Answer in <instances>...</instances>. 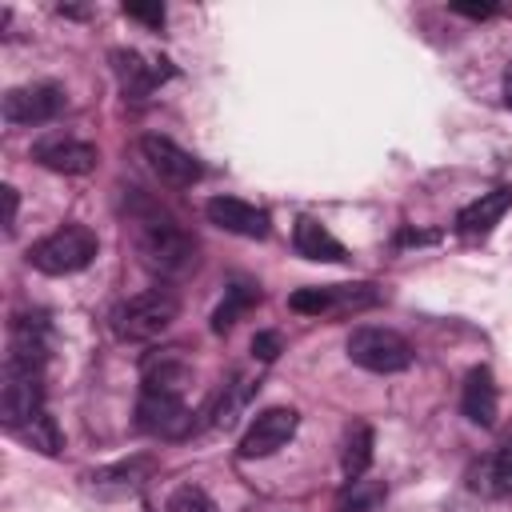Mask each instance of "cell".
Listing matches in <instances>:
<instances>
[{"label":"cell","instance_id":"obj_15","mask_svg":"<svg viewBox=\"0 0 512 512\" xmlns=\"http://www.w3.org/2000/svg\"><path fill=\"white\" fill-rule=\"evenodd\" d=\"M496 384H492V372L488 368H472L464 376V388H460V412L480 424V428H492L496 424Z\"/></svg>","mask_w":512,"mask_h":512},{"label":"cell","instance_id":"obj_16","mask_svg":"<svg viewBox=\"0 0 512 512\" xmlns=\"http://www.w3.org/2000/svg\"><path fill=\"white\" fill-rule=\"evenodd\" d=\"M292 244H296V252L304 256V260H324V264H340L348 252H344V244L324 228V224H316L312 216H300L296 220V232H292Z\"/></svg>","mask_w":512,"mask_h":512},{"label":"cell","instance_id":"obj_25","mask_svg":"<svg viewBox=\"0 0 512 512\" xmlns=\"http://www.w3.org/2000/svg\"><path fill=\"white\" fill-rule=\"evenodd\" d=\"M492 480H496L500 492H512V440L504 448H496V456H492Z\"/></svg>","mask_w":512,"mask_h":512},{"label":"cell","instance_id":"obj_30","mask_svg":"<svg viewBox=\"0 0 512 512\" xmlns=\"http://www.w3.org/2000/svg\"><path fill=\"white\" fill-rule=\"evenodd\" d=\"M428 240H436L432 232H400L396 236V244H428Z\"/></svg>","mask_w":512,"mask_h":512},{"label":"cell","instance_id":"obj_18","mask_svg":"<svg viewBox=\"0 0 512 512\" xmlns=\"http://www.w3.org/2000/svg\"><path fill=\"white\" fill-rule=\"evenodd\" d=\"M12 436H20L24 444H32V448H36V452H44V456H56V452L64 448V436H60L56 420L48 416V408H44V412H36L28 424H20Z\"/></svg>","mask_w":512,"mask_h":512},{"label":"cell","instance_id":"obj_29","mask_svg":"<svg viewBox=\"0 0 512 512\" xmlns=\"http://www.w3.org/2000/svg\"><path fill=\"white\" fill-rule=\"evenodd\" d=\"M452 12H460V16H468V20H488V16H496V4H452Z\"/></svg>","mask_w":512,"mask_h":512},{"label":"cell","instance_id":"obj_13","mask_svg":"<svg viewBox=\"0 0 512 512\" xmlns=\"http://www.w3.org/2000/svg\"><path fill=\"white\" fill-rule=\"evenodd\" d=\"M512 208V184H500L492 192H480L472 204H464L456 212V232L460 236H484L500 224V216Z\"/></svg>","mask_w":512,"mask_h":512},{"label":"cell","instance_id":"obj_6","mask_svg":"<svg viewBox=\"0 0 512 512\" xmlns=\"http://www.w3.org/2000/svg\"><path fill=\"white\" fill-rule=\"evenodd\" d=\"M68 108V92L60 84H24L4 92V120L8 124H48Z\"/></svg>","mask_w":512,"mask_h":512},{"label":"cell","instance_id":"obj_12","mask_svg":"<svg viewBox=\"0 0 512 512\" xmlns=\"http://www.w3.org/2000/svg\"><path fill=\"white\" fill-rule=\"evenodd\" d=\"M204 212H208V220H212L216 228H224V232H232V236L264 240V236L272 232L268 212L256 208V204H248V200H240V196H212V200L204 204Z\"/></svg>","mask_w":512,"mask_h":512},{"label":"cell","instance_id":"obj_19","mask_svg":"<svg viewBox=\"0 0 512 512\" xmlns=\"http://www.w3.org/2000/svg\"><path fill=\"white\" fill-rule=\"evenodd\" d=\"M256 388H260V384H252L248 376H236L232 384H224V392H220V400H216V408H212V424H216V428H228V424L240 416V408L252 400Z\"/></svg>","mask_w":512,"mask_h":512},{"label":"cell","instance_id":"obj_17","mask_svg":"<svg viewBox=\"0 0 512 512\" xmlns=\"http://www.w3.org/2000/svg\"><path fill=\"white\" fill-rule=\"evenodd\" d=\"M256 300H260V288H256L252 280H232L228 292H224V300H220L216 312H212V332H228Z\"/></svg>","mask_w":512,"mask_h":512},{"label":"cell","instance_id":"obj_1","mask_svg":"<svg viewBox=\"0 0 512 512\" xmlns=\"http://www.w3.org/2000/svg\"><path fill=\"white\" fill-rule=\"evenodd\" d=\"M180 316V300L172 288L156 284V288H144L136 296H128L116 312H112V332L120 340H156L160 332L172 328V320Z\"/></svg>","mask_w":512,"mask_h":512},{"label":"cell","instance_id":"obj_24","mask_svg":"<svg viewBox=\"0 0 512 512\" xmlns=\"http://www.w3.org/2000/svg\"><path fill=\"white\" fill-rule=\"evenodd\" d=\"M148 468H152L148 460H132V464H116V468H100V472H92V484H120V488H132V484H140V476H144Z\"/></svg>","mask_w":512,"mask_h":512},{"label":"cell","instance_id":"obj_2","mask_svg":"<svg viewBox=\"0 0 512 512\" xmlns=\"http://www.w3.org/2000/svg\"><path fill=\"white\" fill-rule=\"evenodd\" d=\"M100 252V240L92 228L84 224H64L56 232H48L44 240H36L28 248V264L44 276H72L80 268H88Z\"/></svg>","mask_w":512,"mask_h":512},{"label":"cell","instance_id":"obj_22","mask_svg":"<svg viewBox=\"0 0 512 512\" xmlns=\"http://www.w3.org/2000/svg\"><path fill=\"white\" fill-rule=\"evenodd\" d=\"M288 308H292V312H308V316H324V312H332V284L292 292V296H288Z\"/></svg>","mask_w":512,"mask_h":512},{"label":"cell","instance_id":"obj_21","mask_svg":"<svg viewBox=\"0 0 512 512\" xmlns=\"http://www.w3.org/2000/svg\"><path fill=\"white\" fill-rule=\"evenodd\" d=\"M384 500V484L380 480H348V492L340 496V512H372Z\"/></svg>","mask_w":512,"mask_h":512},{"label":"cell","instance_id":"obj_27","mask_svg":"<svg viewBox=\"0 0 512 512\" xmlns=\"http://www.w3.org/2000/svg\"><path fill=\"white\" fill-rule=\"evenodd\" d=\"M252 356L264 360V364L276 360V356H280V332H256V336H252Z\"/></svg>","mask_w":512,"mask_h":512},{"label":"cell","instance_id":"obj_28","mask_svg":"<svg viewBox=\"0 0 512 512\" xmlns=\"http://www.w3.org/2000/svg\"><path fill=\"white\" fill-rule=\"evenodd\" d=\"M0 196H4V232H12V228H16V208H20L16 188H12V184H4V188H0Z\"/></svg>","mask_w":512,"mask_h":512},{"label":"cell","instance_id":"obj_9","mask_svg":"<svg viewBox=\"0 0 512 512\" xmlns=\"http://www.w3.org/2000/svg\"><path fill=\"white\" fill-rule=\"evenodd\" d=\"M140 152H144L148 168L160 176V184H168V188H192L204 176L200 160L192 152H184L176 140H168V136H144Z\"/></svg>","mask_w":512,"mask_h":512},{"label":"cell","instance_id":"obj_23","mask_svg":"<svg viewBox=\"0 0 512 512\" xmlns=\"http://www.w3.org/2000/svg\"><path fill=\"white\" fill-rule=\"evenodd\" d=\"M164 512H216V504L208 500L204 488H196V484H180V488L168 496Z\"/></svg>","mask_w":512,"mask_h":512},{"label":"cell","instance_id":"obj_7","mask_svg":"<svg viewBox=\"0 0 512 512\" xmlns=\"http://www.w3.org/2000/svg\"><path fill=\"white\" fill-rule=\"evenodd\" d=\"M136 428L148 432V436H160V440H180L188 436L192 428V412L180 396L172 392H144L140 388V400H136Z\"/></svg>","mask_w":512,"mask_h":512},{"label":"cell","instance_id":"obj_31","mask_svg":"<svg viewBox=\"0 0 512 512\" xmlns=\"http://www.w3.org/2000/svg\"><path fill=\"white\" fill-rule=\"evenodd\" d=\"M504 104H508V108H512V68H508V72H504Z\"/></svg>","mask_w":512,"mask_h":512},{"label":"cell","instance_id":"obj_26","mask_svg":"<svg viewBox=\"0 0 512 512\" xmlns=\"http://www.w3.org/2000/svg\"><path fill=\"white\" fill-rule=\"evenodd\" d=\"M124 16H132L148 28H160L164 24V4H124Z\"/></svg>","mask_w":512,"mask_h":512},{"label":"cell","instance_id":"obj_20","mask_svg":"<svg viewBox=\"0 0 512 512\" xmlns=\"http://www.w3.org/2000/svg\"><path fill=\"white\" fill-rule=\"evenodd\" d=\"M372 444H376V436H372L368 424H356V428L348 432V444H344V476H348V480H360V476L368 472V464H372Z\"/></svg>","mask_w":512,"mask_h":512},{"label":"cell","instance_id":"obj_14","mask_svg":"<svg viewBox=\"0 0 512 512\" xmlns=\"http://www.w3.org/2000/svg\"><path fill=\"white\" fill-rule=\"evenodd\" d=\"M140 376H144V392H172V396H180L192 384V368H188V360L180 352H152L144 360Z\"/></svg>","mask_w":512,"mask_h":512},{"label":"cell","instance_id":"obj_4","mask_svg":"<svg viewBox=\"0 0 512 512\" xmlns=\"http://www.w3.org/2000/svg\"><path fill=\"white\" fill-rule=\"evenodd\" d=\"M348 360L356 364V368H364V372H380V376H388V372H404L408 364H412V344L400 336V332H392V328H376V324H364V328H352V336H348Z\"/></svg>","mask_w":512,"mask_h":512},{"label":"cell","instance_id":"obj_8","mask_svg":"<svg viewBox=\"0 0 512 512\" xmlns=\"http://www.w3.org/2000/svg\"><path fill=\"white\" fill-rule=\"evenodd\" d=\"M112 72H116L120 92H124L128 100H148V96L156 92V84H164V80L176 76V68H172L168 60H160V56H140V52H132V48H116V52H112Z\"/></svg>","mask_w":512,"mask_h":512},{"label":"cell","instance_id":"obj_5","mask_svg":"<svg viewBox=\"0 0 512 512\" xmlns=\"http://www.w3.org/2000/svg\"><path fill=\"white\" fill-rule=\"evenodd\" d=\"M44 412V368L24 360H4V388H0V420L8 432L28 424Z\"/></svg>","mask_w":512,"mask_h":512},{"label":"cell","instance_id":"obj_11","mask_svg":"<svg viewBox=\"0 0 512 512\" xmlns=\"http://www.w3.org/2000/svg\"><path fill=\"white\" fill-rule=\"evenodd\" d=\"M32 160L48 172H60V176H84L100 164V152L76 136H44L32 144Z\"/></svg>","mask_w":512,"mask_h":512},{"label":"cell","instance_id":"obj_10","mask_svg":"<svg viewBox=\"0 0 512 512\" xmlns=\"http://www.w3.org/2000/svg\"><path fill=\"white\" fill-rule=\"evenodd\" d=\"M296 424H300L296 408H264V412L248 424V432L240 436V456H244V460L272 456L276 448H284V444L296 436Z\"/></svg>","mask_w":512,"mask_h":512},{"label":"cell","instance_id":"obj_3","mask_svg":"<svg viewBox=\"0 0 512 512\" xmlns=\"http://www.w3.org/2000/svg\"><path fill=\"white\" fill-rule=\"evenodd\" d=\"M140 256L160 276H180L196 268V240L168 216H148L140 224Z\"/></svg>","mask_w":512,"mask_h":512}]
</instances>
